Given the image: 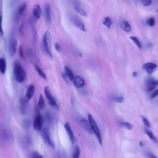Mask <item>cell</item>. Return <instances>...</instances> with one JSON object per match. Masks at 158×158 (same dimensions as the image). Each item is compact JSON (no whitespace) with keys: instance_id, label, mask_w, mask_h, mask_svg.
<instances>
[{"instance_id":"1","label":"cell","mask_w":158,"mask_h":158,"mask_svg":"<svg viewBox=\"0 0 158 158\" xmlns=\"http://www.w3.org/2000/svg\"><path fill=\"white\" fill-rule=\"evenodd\" d=\"M13 73L15 78L19 83L24 81L26 77V72L18 60L14 61Z\"/></svg>"},{"instance_id":"2","label":"cell","mask_w":158,"mask_h":158,"mask_svg":"<svg viewBox=\"0 0 158 158\" xmlns=\"http://www.w3.org/2000/svg\"><path fill=\"white\" fill-rule=\"evenodd\" d=\"M52 37L48 30L44 33L42 40V44L43 49L47 55L51 60L52 59V53L50 50V46Z\"/></svg>"},{"instance_id":"3","label":"cell","mask_w":158,"mask_h":158,"mask_svg":"<svg viewBox=\"0 0 158 158\" xmlns=\"http://www.w3.org/2000/svg\"><path fill=\"white\" fill-rule=\"evenodd\" d=\"M44 94L49 104L56 110H59V107L56 100L52 95L50 88L48 86H46L44 89Z\"/></svg>"},{"instance_id":"4","label":"cell","mask_w":158,"mask_h":158,"mask_svg":"<svg viewBox=\"0 0 158 158\" xmlns=\"http://www.w3.org/2000/svg\"><path fill=\"white\" fill-rule=\"evenodd\" d=\"M88 118L90 127L96 135L100 144L102 145V140L99 129L93 117L90 114H88Z\"/></svg>"},{"instance_id":"5","label":"cell","mask_w":158,"mask_h":158,"mask_svg":"<svg viewBox=\"0 0 158 158\" xmlns=\"http://www.w3.org/2000/svg\"><path fill=\"white\" fill-rule=\"evenodd\" d=\"M17 43V40L15 36L12 35L10 38L8 46L9 54L11 56H14L16 52Z\"/></svg>"},{"instance_id":"6","label":"cell","mask_w":158,"mask_h":158,"mask_svg":"<svg viewBox=\"0 0 158 158\" xmlns=\"http://www.w3.org/2000/svg\"><path fill=\"white\" fill-rule=\"evenodd\" d=\"M69 18L73 24L77 28L82 31H86L84 23L78 17L72 15H70Z\"/></svg>"},{"instance_id":"7","label":"cell","mask_w":158,"mask_h":158,"mask_svg":"<svg viewBox=\"0 0 158 158\" xmlns=\"http://www.w3.org/2000/svg\"><path fill=\"white\" fill-rule=\"evenodd\" d=\"M145 85L147 91L154 90L158 85V81L153 77H149L145 80Z\"/></svg>"},{"instance_id":"8","label":"cell","mask_w":158,"mask_h":158,"mask_svg":"<svg viewBox=\"0 0 158 158\" xmlns=\"http://www.w3.org/2000/svg\"><path fill=\"white\" fill-rule=\"evenodd\" d=\"M71 2L73 8L75 10L82 16L84 17L87 16L86 11L81 6L79 1L73 0Z\"/></svg>"},{"instance_id":"9","label":"cell","mask_w":158,"mask_h":158,"mask_svg":"<svg viewBox=\"0 0 158 158\" xmlns=\"http://www.w3.org/2000/svg\"><path fill=\"white\" fill-rule=\"evenodd\" d=\"M43 122L44 119L42 115L39 113H38L35 117L33 122V127L34 129L37 131L40 130Z\"/></svg>"},{"instance_id":"10","label":"cell","mask_w":158,"mask_h":158,"mask_svg":"<svg viewBox=\"0 0 158 158\" xmlns=\"http://www.w3.org/2000/svg\"><path fill=\"white\" fill-rule=\"evenodd\" d=\"M41 135L45 142L50 146L54 148V145L51 139L49 131L47 128L43 129L41 131Z\"/></svg>"},{"instance_id":"11","label":"cell","mask_w":158,"mask_h":158,"mask_svg":"<svg viewBox=\"0 0 158 158\" xmlns=\"http://www.w3.org/2000/svg\"><path fill=\"white\" fill-rule=\"evenodd\" d=\"M35 90V87L33 85H30L28 86L24 98L25 103H27L31 98L34 94Z\"/></svg>"},{"instance_id":"12","label":"cell","mask_w":158,"mask_h":158,"mask_svg":"<svg viewBox=\"0 0 158 158\" xmlns=\"http://www.w3.org/2000/svg\"><path fill=\"white\" fill-rule=\"evenodd\" d=\"M79 123L81 126L87 132L90 134H92V130L89 122L85 119L82 118L79 120Z\"/></svg>"},{"instance_id":"13","label":"cell","mask_w":158,"mask_h":158,"mask_svg":"<svg viewBox=\"0 0 158 158\" xmlns=\"http://www.w3.org/2000/svg\"><path fill=\"white\" fill-rule=\"evenodd\" d=\"M73 81L74 85L78 88L83 87L85 84V82L83 79L79 76L74 77Z\"/></svg>"},{"instance_id":"14","label":"cell","mask_w":158,"mask_h":158,"mask_svg":"<svg viewBox=\"0 0 158 158\" xmlns=\"http://www.w3.org/2000/svg\"><path fill=\"white\" fill-rule=\"evenodd\" d=\"M27 5V2L26 1H23L19 4L16 10V16L18 17L23 14L26 10Z\"/></svg>"},{"instance_id":"15","label":"cell","mask_w":158,"mask_h":158,"mask_svg":"<svg viewBox=\"0 0 158 158\" xmlns=\"http://www.w3.org/2000/svg\"><path fill=\"white\" fill-rule=\"evenodd\" d=\"M157 67V65L153 63H147L143 65V68L147 71L148 74H152Z\"/></svg>"},{"instance_id":"16","label":"cell","mask_w":158,"mask_h":158,"mask_svg":"<svg viewBox=\"0 0 158 158\" xmlns=\"http://www.w3.org/2000/svg\"><path fill=\"white\" fill-rule=\"evenodd\" d=\"M44 10L47 20L48 23H51L52 19L50 12V6L48 2H47L45 4Z\"/></svg>"},{"instance_id":"17","label":"cell","mask_w":158,"mask_h":158,"mask_svg":"<svg viewBox=\"0 0 158 158\" xmlns=\"http://www.w3.org/2000/svg\"><path fill=\"white\" fill-rule=\"evenodd\" d=\"M64 127L71 142L73 143L75 141V137L69 124L68 122L64 124Z\"/></svg>"},{"instance_id":"18","label":"cell","mask_w":158,"mask_h":158,"mask_svg":"<svg viewBox=\"0 0 158 158\" xmlns=\"http://www.w3.org/2000/svg\"><path fill=\"white\" fill-rule=\"evenodd\" d=\"M21 141L23 145L27 148L30 147L32 143L31 137L28 135H25L22 138Z\"/></svg>"},{"instance_id":"19","label":"cell","mask_w":158,"mask_h":158,"mask_svg":"<svg viewBox=\"0 0 158 158\" xmlns=\"http://www.w3.org/2000/svg\"><path fill=\"white\" fill-rule=\"evenodd\" d=\"M34 17L36 19H39L40 18L41 13V9L39 4L35 5L32 10Z\"/></svg>"},{"instance_id":"20","label":"cell","mask_w":158,"mask_h":158,"mask_svg":"<svg viewBox=\"0 0 158 158\" xmlns=\"http://www.w3.org/2000/svg\"><path fill=\"white\" fill-rule=\"evenodd\" d=\"M6 63L5 59L3 57L0 58V72L4 74L6 70Z\"/></svg>"},{"instance_id":"21","label":"cell","mask_w":158,"mask_h":158,"mask_svg":"<svg viewBox=\"0 0 158 158\" xmlns=\"http://www.w3.org/2000/svg\"><path fill=\"white\" fill-rule=\"evenodd\" d=\"M64 75H66L71 81H73L74 78V75L72 71L67 66L64 67Z\"/></svg>"},{"instance_id":"22","label":"cell","mask_w":158,"mask_h":158,"mask_svg":"<svg viewBox=\"0 0 158 158\" xmlns=\"http://www.w3.org/2000/svg\"><path fill=\"white\" fill-rule=\"evenodd\" d=\"M120 25L121 28L126 32H129L131 30V27L127 21H123L121 22Z\"/></svg>"},{"instance_id":"23","label":"cell","mask_w":158,"mask_h":158,"mask_svg":"<svg viewBox=\"0 0 158 158\" xmlns=\"http://www.w3.org/2000/svg\"><path fill=\"white\" fill-rule=\"evenodd\" d=\"M19 103L20 106V109L21 112L23 114H25L26 111V106L25 103L24 101V98L20 97L19 99Z\"/></svg>"},{"instance_id":"24","label":"cell","mask_w":158,"mask_h":158,"mask_svg":"<svg viewBox=\"0 0 158 158\" xmlns=\"http://www.w3.org/2000/svg\"><path fill=\"white\" fill-rule=\"evenodd\" d=\"M38 106L40 110H42L45 106V102L43 96L42 94L40 95L38 102Z\"/></svg>"},{"instance_id":"25","label":"cell","mask_w":158,"mask_h":158,"mask_svg":"<svg viewBox=\"0 0 158 158\" xmlns=\"http://www.w3.org/2000/svg\"><path fill=\"white\" fill-rule=\"evenodd\" d=\"M34 66L39 75L42 78L46 80L47 78L46 75L42 70L36 64H34Z\"/></svg>"},{"instance_id":"26","label":"cell","mask_w":158,"mask_h":158,"mask_svg":"<svg viewBox=\"0 0 158 158\" xmlns=\"http://www.w3.org/2000/svg\"><path fill=\"white\" fill-rule=\"evenodd\" d=\"M80 154V148L78 146H76L73 149V158H79Z\"/></svg>"},{"instance_id":"27","label":"cell","mask_w":158,"mask_h":158,"mask_svg":"<svg viewBox=\"0 0 158 158\" xmlns=\"http://www.w3.org/2000/svg\"><path fill=\"white\" fill-rule=\"evenodd\" d=\"M112 23V21L109 17L104 18L103 22V24L106 26L108 28H110Z\"/></svg>"},{"instance_id":"28","label":"cell","mask_w":158,"mask_h":158,"mask_svg":"<svg viewBox=\"0 0 158 158\" xmlns=\"http://www.w3.org/2000/svg\"><path fill=\"white\" fill-rule=\"evenodd\" d=\"M2 3L0 7V35H2L3 34V31L2 28Z\"/></svg>"},{"instance_id":"29","label":"cell","mask_w":158,"mask_h":158,"mask_svg":"<svg viewBox=\"0 0 158 158\" xmlns=\"http://www.w3.org/2000/svg\"><path fill=\"white\" fill-rule=\"evenodd\" d=\"M130 38L134 42L139 49H141V48L142 45L141 44L136 37L134 36H130Z\"/></svg>"},{"instance_id":"30","label":"cell","mask_w":158,"mask_h":158,"mask_svg":"<svg viewBox=\"0 0 158 158\" xmlns=\"http://www.w3.org/2000/svg\"><path fill=\"white\" fill-rule=\"evenodd\" d=\"M30 120L29 118H25L23 121V125L25 129H28L30 127Z\"/></svg>"},{"instance_id":"31","label":"cell","mask_w":158,"mask_h":158,"mask_svg":"<svg viewBox=\"0 0 158 158\" xmlns=\"http://www.w3.org/2000/svg\"><path fill=\"white\" fill-rule=\"evenodd\" d=\"M29 158H43L42 155L36 151H33L31 154Z\"/></svg>"},{"instance_id":"32","label":"cell","mask_w":158,"mask_h":158,"mask_svg":"<svg viewBox=\"0 0 158 158\" xmlns=\"http://www.w3.org/2000/svg\"><path fill=\"white\" fill-rule=\"evenodd\" d=\"M145 132L148 135V137L150 138V139L153 140L155 141H157L156 138L154 136L153 132L151 131L148 129H145Z\"/></svg>"},{"instance_id":"33","label":"cell","mask_w":158,"mask_h":158,"mask_svg":"<svg viewBox=\"0 0 158 158\" xmlns=\"http://www.w3.org/2000/svg\"><path fill=\"white\" fill-rule=\"evenodd\" d=\"M72 52L74 55H76L79 57H81L82 55L81 52L75 47H73L72 48Z\"/></svg>"},{"instance_id":"34","label":"cell","mask_w":158,"mask_h":158,"mask_svg":"<svg viewBox=\"0 0 158 158\" xmlns=\"http://www.w3.org/2000/svg\"><path fill=\"white\" fill-rule=\"evenodd\" d=\"M146 23L150 27L153 26L155 23L154 19L152 17L150 18L147 20Z\"/></svg>"},{"instance_id":"35","label":"cell","mask_w":158,"mask_h":158,"mask_svg":"<svg viewBox=\"0 0 158 158\" xmlns=\"http://www.w3.org/2000/svg\"><path fill=\"white\" fill-rule=\"evenodd\" d=\"M121 124L123 127L128 129H131L133 127L131 124L127 122H123L121 123Z\"/></svg>"},{"instance_id":"36","label":"cell","mask_w":158,"mask_h":158,"mask_svg":"<svg viewBox=\"0 0 158 158\" xmlns=\"http://www.w3.org/2000/svg\"><path fill=\"white\" fill-rule=\"evenodd\" d=\"M46 120L48 124H51L52 123V119L50 113L49 112H47L45 114Z\"/></svg>"},{"instance_id":"37","label":"cell","mask_w":158,"mask_h":158,"mask_svg":"<svg viewBox=\"0 0 158 158\" xmlns=\"http://www.w3.org/2000/svg\"><path fill=\"white\" fill-rule=\"evenodd\" d=\"M142 118L145 126L148 127H150V124L148 119L143 116H142Z\"/></svg>"},{"instance_id":"38","label":"cell","mask_w":158,"mask_h":158,"mask_svg":"<svg viewBox=\"0 0 158 158\" xmlns=\"http://www.w3.org/2000/svg\"><path fill=\"white\" fill-rule=\"evenodd\" d=\"M19 56L22 58H24L23 48L22 45L19 46Z\"/></svg>"},{"instance_id":"39","label":"cell","mask_w":158,"mask_h":158,"mask_svg":"<svg viewBox=\"0 0 158 158\" xmlns=\"http://www.w3.org/2000/svg\"><path fill=\"white\" fill-rule=\"evenodd\" d=\"M141 3L145 6H148L152 3V1L151 0H144L141 1Z\"/></svg>"},{"instance_id":"40","label":"cell","mask_w":158,"mask_h":158,"mask_svg":"<svg viewBox=\"0 0 158 158\" xmlns=\"http://www.w3.org/2000/svg\"><path fill=\"white\" fill-rule=\"evenodd\" d=\"M115 100L118 102L121 103L123 102V99L122 97H119L115 98Z\"/></svg>"},{"instance_id":"41","label":"cell","mask_w":158,"mask_h":158,"mask_svg":"<svg viewBox=\"0 0 158 158\" xmlns=\"http://www.w3.org/2000/svg\"><path fill=\"white\" fill-rule=\"evenodd\" d=\"M55 48L56 50L58 52H60L61 51L60 48L59 44L56 43L55 44Z\"/></svg>"},{"instance_id":"42","label":"cell","mask_w":158,"mask_h":158,"mask_svg":"<svg viewBox=\"0 0 158 158\" xmlns=\"http://www.w3.org/2000/svg\"><path fill=\"white\" fill-rule=\"evenodd\" d=\"M158 93V89L154 91L151 94V97L152 98H153L155 97L157 95Z\"/></svg>"},{"instance_id":"43","label":"cell","mask_w":158,"mask_h":158,"mask_svg":"<svg viewBox=\"0 0 158 158\" xmlns=\"http://www.w3.org/2000/svg\"><path fill=\"white\" fill-rule=\"evenodd\" d=\"M23 24H22L19 27V32L20 33V34L21 35H23Z\"/></svg>"},{"instance_id":"44","label":"cell","mask_w":158,"mask_h":158,"mask_svg":"<svg viewBox=\"0 0 158 158\" xmlns=\"http://www.w3.org/2000/svg\"><path fill=\"white\" fill-rule=\"evenodd\" d=\"M147 156L149 158H157L155 155L151 153H148Z\"/></svg>"},{"instance_id":"45","label":"cell","mask_w":158,"mask_h":158,"mask_svg":"<svg viewBox=\"0 0 158 158\" xmlns=\"http://www.w3.org/2000/svg\"><path fill=\"white\" fill-rule=\"evenodd\" d=\"M132 75L133 77H136L137 76L138 74L136 72H134L133 73Z\"/></svg>"},{"instance_id":"46","label":"cell","mask_w":158,"mask_h":158,"mask_svg":"<svg viewBox=\"0 0 158 158\" xmlns=\"http://www.w3.org/2000/svg\"><path fill=\"white\" fill-rule=\"evenodd\" d=\"M140 145L141 146H143V143H142V142H140Z\"/></svg>"},{"instance_id":"47","label":"cell","mask_w":158,"mask_h":158,"mask_svg":"<svg viewBox=\"0 0 158 158\" xmlns=\"http://www.w3.org/2000/svg\"><path fill=\"white\" fill-rule=\"evenodd\" d=\"M59 158H61V156H60V155H59Z\"/></svg>"}]
</instances>
